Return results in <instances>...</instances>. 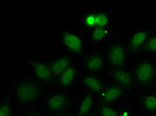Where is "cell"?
Segmentation results:
<instances>
[{
  "label": "cell",
  "mask_w": 156,
  "mask_h": 116,
  "mask_svg": "<svg viewBox=\"0 0 156 116\" xmlns=\"http://www.w3.org/2000/svg\"><path fill=\"white\" fill-rule=\"evenodd\" d=\"M30 73L41 84H57V79L53 74L49 60L30 59L27 62Z\"/></svg>",
  "instance_id": "obj_8"
},
{
  "label": "cell",
  "mask_w": 156,
  "mask_h": 116,
  "mask_svg": "<svg viewBox=\"0 0 156 116\" xmlns=\"http://www.w3.org/2000/svg\"><path fill=\"white\" fill-rule=\"evenodd\" d=\"M156 32V28L150 25H140L127 33L124 42L128 53L139 52L152 35Z\"/></svg>",
  "instance_id": "obj_7"
},
{
  "label": "cell",
  "mask_w": 156,
  "mask_h": 116,
  "mask_svg": "<svg viewBox=\"0 0 156 116\" xmlns=\"http://www.w3.org/2000/svg\"><path fill=\"white\" fill-rule=\"evenodd\" d=\"M80 19L81 29L87 32L100 28L115 27V17L107 9L87 10L80 17Z\"/></svg>",
  "instance_id": "obj_3"
},
{
  "label": "cell",
  "mask_w": 156,
  "mask_h": 116,
  "mask_svg": "<svg viewBox=\"0 0 156 116\" xmlns=\"http://www.w3.org/2000/svg\"><path fill=\"white\" fill-rule=\"evenodd\" d=\"M72 57V55L62 52L55 58L49 60L51 71L56 79L73 62Z\"/></svg>",
  "instance_id": "obj_16"
},
{
  "label": "cell",
  "mask_w": 156,
  "mask_h": 116,
  "mask_svg": "<svg viewBox=\"0 0 156 116\" xmlns=\"http://www.w3.org/2000/svg\"><path fill=\"white\" fill-rule=\"evenodd\" d=\"M23 116H44V115L41 109L35 104L25 112Z\"/></svg>",
  "instance_id": "obj_22"
},
{
  "label": "cell",
  "mask_w": 156,
  "mask_h": 116,
  "mask_svg": "<svg viewBox=\"0 0 156 116\" xmlns=\"http://www.w3.org/2000/svg\"><path fill=\"white\" fill-rule=\"evenodd\" d=\"M139 52L144 54V55L154 56L156 55V32L148 38Z\"/></svg>",
  "instance_id": "obj_20"
},
{
  "label": "cell",
  "mask_w": 156,
  "mask_h": 116,
  "mask_svg": "<svg viewBox=\"0 0 156 116\" xmlns=\"http://www.w3.org/2000/svg\"><path fill=\"white\" fill-rule=\"evenodd\" d=\"M81 64L86 72L101 75L106 70L104 52L98 51L84 53L81 57Z\"/></svg>",
  "instance_id": "obj_9"
},
{
  "label": "cell",
  "mask_w": 156,
  "mask_h": 116,
  "mask_svg": "<svg viewBox=\"0 0 156 116\" xmlns=\"http://www.w3.org/2000/svg\"><path fill=\"white\" fill-rule=\"evenodd\" d=\"M80 83L88 92L95 95L98 94L107 85L104 77L100 75L88 72L80 74L79 76Z\"/></svg>",
  "instance_id": "obj_12"
},
{
  "label": "cell",
  "mask_w": 156,
  "mask_h": 116,
  "mask_svg": "<svg viewBox=\"0 0 156 116\" xmlns=\"http://www.w3.org/2000/svg\"><path fill=\"white\" fill-rule=\"evenodd\" d=\"M74 104L72 95L59 90L45 95L44 108L48 116H55L69 110Z\"/></svg>",
  "instance_id": "obj_5"
},
{
  "label": "cell",
  "mask_w": 156,
  "mask_h": 116,
  "mask_svg": "<svg viewBox=\"0 0 156 116\" xmlns=\"http://www.w3.org/2000/svg\"><path fill=\"white\" fill-rule=\"evenodd\" d=\"M118 28H100L95 29L88 32V38L90 42L95 45H102L105 43H110L113 41V36H119Z\"/></svg>",
  "instance_id": "obj_14"
},
{
  "label": "cell",
  "mask_w": 156,
  "mask_h": 116,
  "mask_svg": "<svg viewBox=\"0 0 156 116\" xmlns=\"http://www.w3.org/2000/svg\"><path fill=\"white\" fill-rule=\"evenodd\" d=\"M119 116H133V111L129 105H123L117 108Z\"/></svg>",
  "instance_id": "obj_21"
},
{
  "label": "cell",
  "mask_w": 156,
  "mask_h": 116,
  "mask_svg": "<svg viewBox=\"0 0 156 116\" xmlns=\"http://www.w3.org/2000/svg\"><path fill=\"white\" fill-rule=\"evenodd\" d=\"M104 54L105 65L108 68L126 67L129 53L124 41L115 40L108 43L105 48Z\"/></svg>",
  "instance_id": "obj_6"
},
{
  "label": "cell",
  "mask_w": 156,
  "mask_h": 116,
  "mask_svg": "<svg viewBox=\"0 0 156 116\" xmlns=\"http://www.w3.org/2000/svg\"><path fill=\"white\" fill-rule=\"evenodd\" d=\"M80 75L79 68L75 63L73 62L69 67L57 78L56 85L61 90L65 91L70 88L75 84L76 80L79 79Z\"/></svg>",
  "instance_id": "obj_15"
},
{
  "label": "cell",
  "mask_w": 156,
  "mask_h": 116,
  "mask_svg": "<svg viewBox=\"0 0 156 116\" xmlns=\"http://www.w3.org/2000/svg\"><path fill=\"white\" fill-rule=\"evenodd\" d=\"M99 116H119L117 108L112 105L98 101L96 109Z\"/></svg>",
  "instance_id": "obj_19"
},
{
  "label": "cell",
  "mask_w": 156,
  "mask_h": 116,
  "mask_svg": "<svg viewBox=\"0 0 156 116\" xmlns=\"http://www.w3.org/2000/svg\"><path fill=\"white\" fill-rule=\"evenodd\" d=\"M55 116H74V115H73V111H70L69 110L63 112V113H62V114H58V115H56Z\"/></svg>",
  "instance_id": "obj_23"
},
{
  "label": "cell",
  "mask_w": 156,
  "mask_h": 116,
  "mask_svg": "<svg viewBox=\"0 0 156 116\" xmlns=\"http://www.w3.org/2000/svg\"><path fill=\"white\" fill-rule=\"evenodd\" d=\"M96 95L87 92L83 94L77 101L74 116H87L95 111L97 104Z\"/></svg>",
  "instance_id": "obj_13"
},
{
  "label": "cell",
  "mask_w": 156,
  "mask_h": 116,
  "mask_svg": "<svg viewBox=\"0 0 156 116\" xmlns=\"http://www.w3.org/2000/svg\"><path fill=\"white\" fill-rule=\"evenodd\" d=\"M63 52L72 56H81L86 50V42L79 31L72 28H63L59 34Z\"/></svg>",
  "instance_id": "obj_4"
},
{
  "label": "cell",
  "mask_w": 156,
  "mask_h": 116,
  "mask_svg": "<svg viewBox=\"0 0 156 116\" xmlns=\"http://www.w3.org/2000/svg\"><path fill=\"white\" fill-rule=\"evenodd\" d=\"M87 116H99V115H98V114L97 111L95 110L94 112H93V113H91V114L88 115H87Z\"/></svg>",
  "instance_id": "obj_24"
},
{
  "label": "cell",
  "mask_w": 156,
  "mask_h": 116,
  "mask_svg": "<svg viewBox=\"0 0 156 116\" xmlns=\"http://www.w3.org/2000/svg\"><path fill=\"white\" fill-rule=\"evenodd\" d=\"M140 108L144 113L156 116V92H143L138 98Z\"/></svg>",
  "instance_id": "obj_17"
},
{
  "label": "cell",
  "mask_w": 156,
  "mask_h": 116,
  "mask_svg": "<svg viewBox=\"0 0 156 116\" xmlns=\"http://www.w3.org/2000/svg\"><path fill=\"white\" fill-rule=\"evenodd\" d=\"M108 75L112 80V82L118 84L126 92L132 90L136 86L132 74L129 68H111L106 69Z\"/></svg>",
  "instance_id": "obj_10"
},
{
  "label": "cell",
  "mask_w": 156,
  "mask_h": 116,
  "mask_svg": "<svg viewBox=\"0 0 156 116\" xmlns=\"http://www.w3.org/2000/svg\"><path fill=\"white\" fill-rule=\"evenodd\" d=\"M13 94L12 90H9L0 102V116H13Z\"/></svg>",
  "instance_id": "obj_18"
},
{
  "label": "cell",
  "mask_w": 156,
  "mask_h": 116,
  "mask_svg": "<svg viewBox=\"0 0 156 116\" xmlns=\"http://www.w3.org/2000/svg\"><path fill=\"white\" fill-rule=\"evenodd\" d=\"M13 100L21 111H27L45 95V88L31 74H25L11 85Z\"/></svg>",
  "instance_id": "obj_1"
},
{
  "label": "cell",
  "mask_w": 156,
  "mask_h": 116,
  "mask_svg": "<svg viewBox=\"0 0 156 116\" xmlns=\"http://www.w3.org/2000/svg\"><path fill=\"white\" fill-rule=\"evenodd\" d=\"M126 91L113 82L107 84L101 92L96 95L98 101L113 105L126 95Z\"/></svg>",
  "instance_id": "obj_11"
},
{
  "label": "cell",
  "mask_w": 156,
  "mask_h": 116,
  "mask_svg": "<svg viewBox=\"0 0 156 116\" xmlns=\"http://www.w3.org/2000/svg\"><path fill=\"white\" fill-rule=\"evenodd\" d=\"M129 70L136 86L150 92L156 86V61L153 56L144 55L132 63Z\"/></svg>",
  "instance_id": "obj_2"
}]
</instances>
